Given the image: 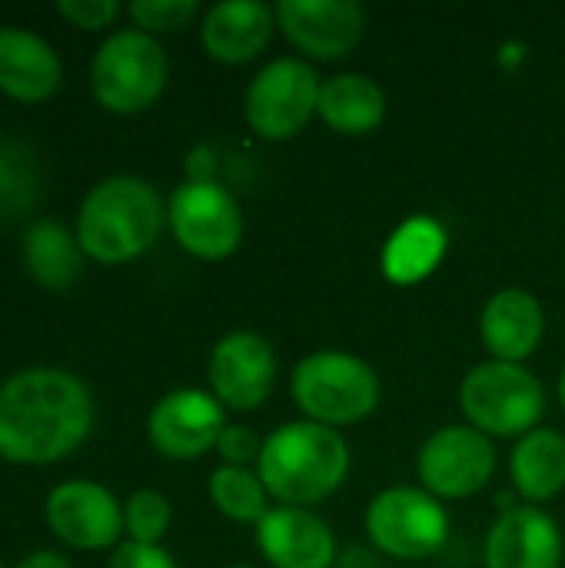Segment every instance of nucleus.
I'll return each instance as SVG.
<instances>
[{
	"mask_svg": "<svg viewBox=\"0 0 565 568\" xmlns=\"http://www.w3.org/2000/svg\"><path fill=\"white\" fill-rule=\"evenodd\" d=\"M290 393L310 423L340 429V426L363 423L366 416L376 413L380 376L360 356L323 349L296 363Z\"/></svg>",
	"mask_w": 565,
	"mask_h": 568,
	"instance_id": "nucleus-4",
	"label": "nucleus"
},
{
	"mask_svg": "<svg viewBox=\"0 0 565 568\" xmlns=\"http://www.w3.org/2000/svg\"><path fill=\"white\" fill-rule=\"evenodd\" d=\"M370 542L403 562H420L436 556L450 539V516L436 496L413 486L383 489L366 509Z\"/></svg>",
	"mask_w": 565,
	"mask_h": 568,
	"instance_id": "nucleus-8",
	"label": "nucleus"
},
{
	"mask_svg": "<svg viewBox=\"0 0 565 568\" xmlns=\"http://www.w3.org/2000/svg\"><path fill=\"white\" fill-rule=\"evenodd\" d=\"M23 263L43 290L63 293L83 273V250L77 243V233H70L63 223L37 220L23 236Z\"/></svg>",
	"mask_w": 565,
	"mask_h": 568,
	"instance_id": "nucleus-23",
	"label": "nucleus"
},
{
	"mask_svg": "<svg viewBox=\"0 0 565 568\" xmlns=\"http://www.w3.org/2000/svg\"><path fill=\"white\" fill-rule=\"evenodd\" d=\"M543 329H546L543 303L523 286H506V290L493 293L480 316L483 343L493 353V359H500V363L523 366V359H529L539 349Z\"/></svg>",
	"mask_w": 565,
	"mask_h": 568,
	"instance_id": "nucleus-17",
	"label": "nucleus"
},
{
	"mask_svg": "<svg viewBox=\"0 0 565 568\" xmlns=\"http://www.w3.org/2000/svg\"><path fill=\"white\" fill-rule=\"evenodd\" d=\"M509 476L523 499L549 503L565 489V436L556 429H533L526 433L513 456Z\"/></svg>",
	"mask_w": 565,
	"mask_h": 568,
	"instance_id": "nucleus-22",
	"label": "nucleus"
},
{
	"mask_svg": "<svg viewBox=\"0 0 565 568\" xmlns=\"http://www.w3.org/2000/svg\"><path fill=\"white\" fill-rule=\"evenodd\" d=\"M167 50L157 37L127 27L110 33L90 63V87L110 113H140L153 106L167 87Z\"/></svg>",
	"mask_w": 565,
	"mask_h": 568,
	"instance_id": "nucleus-6",
	"label": "nucleus"
},
{
	"mask_svg": "<svg viewBox=\"0 0 565 568\" xmlns=\"http://www.w3.org/2000/svg\"><path fill=\"white\" fill-rule=\"evenodd\" d=\"M323 80L316 70L300 57H276L270 60L243 93V113L256 136L270 143L293 140L320 106Z\"/></svg>",
	"mask_w": 565,
	"mask_h": 568,
	"instance_id": "nucleus-7",
	"label": "nucleus"
},
{
	"mask_svg": "<svg viewBox=\"0 0 565 568\" xmlns=\"http://www.w3.org/2000/svg\"><path fill=\"white\" fill-rule=\"evenodd\" d=\"M167 206L153 183L143 176H107L80 203L77 243L83 256L120 266L143 256L163 230Z\"/></svg>",
	"mask_w": 565,
	"mask_h": 568,
	"instance_id": "nucleus-3",
	"label": "nucleus"
},
{
	"mask_svg": "<svg viewBox=\"0 0 565 568\" xmlns=\"http://www.w3.org/2000/svg\"><path fill=\"white\" fill-rule=\"evenodd\" d=\"M226 429V406L206 389H173L167 393L147 419V436L153 449L167 459H200L216 449Z\"/></svg>",
	"mask_w": 565,
	"mask_h": 568,
	"instance_id": "nucleus-12",
	"label": "nucleus"
},
{
	"mask_svg": "<svg viewBox=\"0 0 565 568\" xmlns=\"http://www.w3.org/2000/svg\"><path fill=\"white\" fill-rule=\"evenodd\" d=\"M216 453L223 456V466H240V469H250V463H260V453H263V443L256 439L253 429H243V426H226L220 443H216Z\"/></svg>",
	"mask_w": 565,
	"mask_h": 568,
	"instance_id": "nucleus-28",
	"label": "nucleus"
},
{
	"mask_svg": "<svg viewBox=\"0 0 565 568\" xmlns=\"http://www.w3.org/2000/svg\"><path fill=\"white\" fill-rule=\"evenodd\" d=\"M63 63L33 30L0 27V90L20 103H40L60 87Z\"/></svg>",
	"mask_w": 565,
	"mask_h": 568,
	"instance_id": "nucleus-19",
	"label": "nucleus"
},
{
	"mask_svg": "<svg viewBox=\"0 0 565 568\" xmlns=\"http://www.w3.org/2000/svg\"><path fill=\"white\" fill-rule=\"evenodd\" d=\"M0 568H3V566H0Z\"/></svg>",
	"mask_w": 565,
	"mask_h": 568,
	"instance_id": "nucleus-34",
	"label": "nucleus"
},
{
	"mask_svg": "<svg viewBox=\"0 0 565 568\" xmlns=\"http://www.w3.org/2000/svg\"><path fill=\"white\" fill-rule=\"evenodd\" d=\"M273 10L286 40L313 60L346 57L366 27V13L353 0H283Z\"/></svg>",
	"mask_w": 565,
	"mask_h": 568,
	"instance_id": "nucleus-14",
	"label": "nucleus"
},
{
	"mask_svg": "<svg viewBox=\"0 0 565 568\" xmlns=\"http://www.w3.org/2000/svg\"><path fill=\"white\" fill-rule=\"evenodd\" d=\"M316 116L336 133L363 136L373 133L386 116V93L366 73H336L320 87Z\"/></svg>",
	"mask_w": 565,
	"mask_h": 568,
	"instance_id": "nucleus-20",
	"label": "nucleus"
},
{
	"mask_svg": "<svg viewBox=\"0 0 565 568\" xmlns=\"http://www.w3.org/2000/svg\"><path fill=\"white\" fill-rule=\"evenodd\" d=\"M200 3L196 0H133L127 13L133 17L137 30L143 33H173L183 30L196 17Z\"/></svg>",
	"mask_w": 565,
	"mask_h": 568,
	"instance_id": "nucleus-26",
	"label": "nucleus"
},
{
	"mask_svg": "<svg viewBox=\"0 0 565 568\" xmlns=\"http://www.w3.org/2000/svg\"><path fill=\"white\" fill-rule=\"evenodd\" d=\"M210 499L233 523H260L270 513V493L253 469L220 466L210 473Z\"/></svg>",
	"mask_w": 565,
	"mask_h": 568,
	"instance_id": "nucleus-24",
	"label": "nucleus"
},
{
	"mask_svg": "<svg viewBox=\"0 0 565 568\" xmlns=\"http://www.w3.org/2000/svg\"><path fill=\"white\" fill-rule=\"evenodd\" d=\"M416 473L430 496L470 499L490 486L496 473V449L490 436L473 426H443L423 443Z\"/></svg>",
	"mask_w": 565,
	"mask_h": 568,
	"instance_id": "nucleus-10",
	"label": "nucleus"
},
{
	"mask_svg": "<svg viewBox=\"0 0 565 568\" xmlns=\"http://www.w3.org/2000/svg\"><path fill=\"white\" fill-rule=\"evenodd\" d=\"M186 180H213V150L196 146L186 156Z\"/></svg>",
	"mask_w": 565,
	"mask_h": 568,
	"instance_id": "nucleus-30",
	"label": "nucleus"
},
{
	"mask_svg": "<svg viewBox=\"0 0 565 568\" xmlns=\"http://www.w3.org/2000/svg\"><path fill=\"white\" fill-rule=\"evenodd\" d=\"M97 419L90 386L60 366H30L0 386V459L50 466L77 453Z\"/></svg>",
	"mask_w": 565,
	"mask_h": 568,
	"instance_id": "nucleus-1",
	"label": "nucleus"
},
{
	"mask_svg": "<svg viewBox=\"0 0 565 568\" xmlns=\"http://www.w3.org/2000/svg\"><path fill=\"white\" fill-rule=\"evenodd\" d=\"M276 27V10L260 0H223L203 13L200 40L216 63H250L256 60Z\"/></svg>",
	"mask_w": 565,
	"mask_h": 568,
	"instance_id": "nucleus-18",
	"label": "nucleus"
},
{
	"mask_svg": "<svg viewBox=\"0 0 565 568\" xmlns=\"http://www.w3.org/2000/svg\"><path fill=\"white\" fill-rule=\"evenodd\" d=\"M446 256V230L433 216H410L400 223L380 256L383 276L396 286L423 283Z\"/></svg>",
	"mask_w": 565,
	"mask_h": 568,
	"instance_id": "nucleus-21",
	"label": "nucleus"
},
{
	"mask_svg": "<svg viewBox=\"0 0 565 568\" xmlns=\"http://www.w3.org/2000/svg\"><path fill=\"white\" fill-rule=\"evenodd\" d=\"M460 406L473 429L483 436H516L539 429L546 413L543 383L519 363H480L460 383Z\"/></svg>",
	"mask_w": 565,
	"mask_h": 568,
	"instance_id": "nucleus-5",
	"label": "nucleus"
},
{
	"mask_svg": "<svg viewBox=\"0 0 565 568\" xmlns=\"http://www.w3.org/2000/svg\"><path fill=\"white\" fill-rule=\"evenodd\" d=\"M170 523H173V506L160 489H137L123 506V529L130 542L160 546Z\"/></svg>",
	"mask_w": 565,
	"mask_h": 568,
	"instance_id": "nucleus-25",
	"label": "nucleus"
},
{
	"mask_svg": "<svg viewBox=\"0 0 565 568\" xmlns=\"http://www.w3.org/2000/svg\"><path fill=\"white\" fill-rule=\"evenodd\" d=\"M486 568H563V532L536 506L506 509L486 536Z\"/></svg>",
	"mask_w": 565,
	"mask_h": 568,
	"instance_id": "nucleus-16",
	"label": "nucleus"
},
{
	"mask_svg": "<svg viewBox=\"0 0 565 568\" xmlns=\"http://www.w3.org/2000/svg\"><path fill=\"white\" fill-rule=\"evenodd\" d=\"M559 399H563V409H565V369H563V376H559Z\"/></svg>",
	"mask_w": 565,
	"mask_h": 568,
	"instance_id": "nucleus-32",
	"label": "nucleus"
},
{
	"mask_svg": "<svg viewBox=\"0 0 565 568\" xmlns=\"http://www.w3.org/2000/svg\"><path fill=\"white\" fill-rule=\"evenodd\" d=\"M210 393L236 413L260 409L276 383V356L266 336L253 329L226 333L210 353Z\"/></svg>",
	"mask_w": 565,
	"mask_h": 568,
	"instance_id": "nucleus-11",
	"label": "nucleus"
},
{
	"mask_svg": "<svg viewBox=\"0 0 565 568\" xmlns=\"http://www.w3.org/2000/svg\"><path fill=\"white\" fill-rule=\"evenodd\" d=\"M256 546L273 568H333L336 539L326 519L310 509L276 506L256 523Z\"/></svg>",
	"mask_w": 565,
	"mask_h": 568,
	"instance_id": "nucleus-15",
	"label": "nucleus"
},
{
	"mask_svg": "<svg viewBox=\"0 0 565 568\" xmlns=\"http://www.w3.org/2000/svg\"><path fill=\"white\" fill-rule=\"evenodd\" d=\"M167 223L196 260H226L243 243L240 203L216 180H183L167 203Z\"/></svg>",
	"mask_w": 565,
	"mask_h": 568,
	"instance_id": "nucleus-9",
	"label": "nucleus"
},
{
	"mask_svg": "<svg viewBox=\"0 0 565 568\" xmlns=\"http://www.w3.org/2000/svg\"><path fill=\"white\" fill-rule=\"evenodd\" d=\"M17 568H73V562L60 552H50V549H40V552H30L27 559H20Z\"/></svg>",
	"mask_w": 565,
	"mask_h": 568,
	"instance_id": "nucleus-31",
	"label": "nucleus"
},
{
	"mask_svg": "<svg viewBox=\"0 0 565 568\" xmlns=\"http://www.w3.org/2000/svg\"><path fill=\"white\" fill-rule=\"evenodd\" d=\"M57 13L80 30H103L123 13V7L117 0H57Z\"/></svg>",
	"mask_w": 565,
	"mask_h": 568,
	"instance_id": "nucleus-27",
	"label": "nucleus"
},
{
	"mask_svg": "<svg viewBox=\"0 0 565 568\" xmlns=\"http://www.w3.org/2000/svg\"><path fill=\"white\" fill-rule=\"evenodd\" d=\"M230 568H253V566H230Z\"/></svg>",
	"mask_w": 565,
	"mask_h": 568,
	"instance_id": "nucleus-33",
	"label": "nucleus"
},
{
	"mask_svg": "<svg viewBox=\"0 0 565 568\" xmlns=\"http://www.w3.org/2000/svg\"><path fill=\"white\" fill-rule=\"evenodd\" d=\"M256 473L280 506L306 509L330 499L350 476V446L340 429L300 419L263 439Z\"/></svg>",
	"mask_w": 565,
	"mask_h": 568,
	"instance_id": "nucleus-2",
	"label": "nucleus"
},
{
	"mask_svg": "<svg viewBox=\"0 0 565 568\" xmlns=\"http://www.w3.org/2000/svg\"><path fill=\"white\" fill-rule=\"evenodd\" d=\"M107 568H176L173 556L163 546H143V542H123L113 549Z\"/></svg>",
	"mask_w": 565,
	"mask_h": 568,
	"instance_id": "nucleus-29",
	"label": "nucleus"
},
{
	"mask_svg": "<svg viewBox=\"0 0 565 568\" xmlns=\"http://www.w3.org/2000/svg\"><path fill=\"white\" fill-rule=\"evenodd\" d=\"M43 516L60 542L83 552L110 549L123 536V506L110 489L87 479H70L50 489Z\"/></svg>",
	"mask_w": 565,
	"mask_h": 568,
	"instance_id": "nucleus-13",
	"label": "nucleus"
}]
</instances>
